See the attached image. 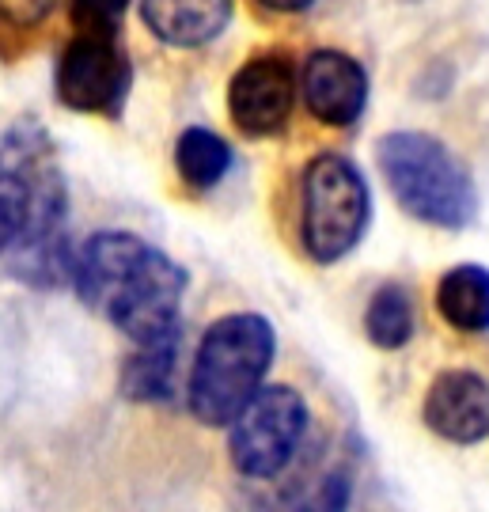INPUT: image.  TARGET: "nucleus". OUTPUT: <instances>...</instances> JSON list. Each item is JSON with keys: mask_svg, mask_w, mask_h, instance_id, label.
<instances>
[{"mask_svg": "<svg viewBox=\"0 0 489 512\" xmlns=\"http://www.w3.org/2000/svg\"><path fill=\"white\" fill-rule=\"evenodd\" d=\"M73 285L133 346L182 334L186 270L133 232H95L73 258Z\"/></svg>", "mask_w": 489, "mask_h": 512, "instance_id": "f257e3e1", "label": "nucleus"}, {"mask_svg": "<svg viewBox=\"0 0 489 512\" xmlns=\"http://www.w3.org/2000/svg\"><path fill=\"white\" fill-rule=\"evenodd\" d=\"M277 353V334L273 323L258 311H232L205 330L194 368H190V387H186V406L201 425L224 429L247 410L254 395L262 391V380Z\"/></svg>", "mask_w": 489, "mask_h": 512, "instance_id": "f03ea898", "label": "nucleus"}, {"mask_svg": "<svg viewBox=\"0 0 489 512\" xmlns=\"http://www.w3.org/2000/svg\"><path fill=\"white\" fill-rule=\"evenodd\" d=\"M376 164L402 213L444 232H459L478 217L471 171L452 148L421 129H395L376 141Z\"/></svg>", "mask_w": 489, "mask_h": 512, "instance_id": "7ed1b4c3", "label": "nucleus"}, {"mask_svg": "<svg viewBox=\"0 0 489 512\" xmlns=\"http://www.w3.org/2000/svg\"><path fill=\"white\" fill-rule=\"evenodd\" d=\"M372 194L361 167L338 152H319L300 186V243L311 262L334 266L368 232Z\"/></svg>", "mask_w": 489, "mask_h": 512, "instance_id": "20e7f679", "label": "nucleus"}, {"mask_svg": "<svg viewBox=\"0 0 489 512\" xmlns=\"http://www.w3.org/2000/svg\"><path fill=\"white\" fill-rule=\"evenodd\" d=\"M228 456L247 482H273L292 467L308 437V403L285 384L262 387L228 425Z\"/></svg>", "mask_w": 489, "mask_h": 512, "instance_id": "39448f33", "label": "nucleus"}, {"mask_svg": "<svg viewBox=\"0 0 489 512\" xmlns=\"http://www.w3.org/2000/svg\"><path fill=\"white\" fill-rule=\"evenodd\" d=\"M133 69L118 35H80L57 57L54 92L69 110L80 114H107L118 118L126 107Z\"/></svg>", "mask_w": 489, "mask_h": 512, "instance_id": "423d86ee", "label": "nucleus"}, {"mask_svg": "<svg viewBox=\"0 0 489 512\" xmlns=\"http://www.w3.org/2000/svg\"><path fill=\"white\" fill-rule=\"evenodd\" d=\"M296 99L300 80L285 54H258L243 61L228 84V114L247 137H277L289 126Z\"/></svg>", "mask_w": 489, "mask_h": 512, "instance_id": "0eeeda50", "label": "nucleus"}, {"mask_svg": "<svg viewBox=\"0 0 489 512\" xmlns=\"http://www.w3.org/2000/svg\"><path fill=\"white\" fill-rule=\"evenodd\" d=\"M300 99L315 122L330 129H349L361 122L368 107V73L357 57L342 50H315L296 69Z\"/></svg>", "mask_w": 489, "mask_h": 512, "instance_id": "6e6552de", "label": "nucleus"}, {"mask_svg": "<svg viewBox=\"0 0 489 512\" xmlns=\"http://www.w3.org/2000/svg\"><path fill=\"white\" fill-rule=\"evenodd\" d=\"M421 421L448 444H482L489 437V380L474 368H444L425 391Z\"/></svg>", "mask_w": 489, "mask_h": 512, "instance_id": "1a4fd4ad", "label": "nucleus"}, {"mask_svg": "<svg viewBox=\"0 0 489 512\" xmlns=\"http://www.w3.org/2000/svg\"><path fill=\"white\" fill-rule=\"evenodd\" d=\"M54 160L50 141L38 126H16L0 145V255L12 251L27 228L35 175Z\"/></svg>", "mask_w": 489, "mask_h": 512, "instance_id": "9d476101", "label": "nucleus"}, {"mask_svg": "<svg viewBox=\"0 0 489 512\" xmlns=\"http://www.w3.org/2000/svg\"><path fill=\"white\" fill-rule=\"evenodd\" d=\"M232 16H236V4L228 0H145L141 4V19L148 31L179 50L217 42Z\"/></svg>", "mask_w": 489, "mask_h": 512, "instance_id": "9b49d317", "label": "nucleus"}, {"mask_svg": "<svg viewBox=\"0 0 489 512\" xmlns=\"http://www.w3.org/2000/svg\"><path fill=\"white\" fill-rule=\"evenodd\" d=\"M436 311L448 327L463 334H486L489 330V270L463 262L440 277L436 285Z\"/></svg>", "mask_w": 489, "mask_h": 512, "instance_id": "f8f14e48", "label": "nucleus"}, {"mask_svg": "<svg viewBox=\"0 0 489 512\" xmlns=\"http://www.w3.org/2000/svg\"><path fill=\"white\" fill-rule=\"evenodd\" d=\"M179 338H163L148 346H133V353L122 365L118 391L129 403H167L175 387V365H179Z\"/></svg>", "mask_w": 489, "mask_h": 512, "instance_id": "ddd939ff", "label": "nucleus"}, {"mask_svg": "<svg viewBox=\"0 0 489 512\" xmlns=\"http://www.w3.org/2000/svg\"><path fill=\"white\" fill-rule=\"evenodd\" d=\"M175 167H179L182 183L205 194L220 186V179L232 171V145L205 126L182 129V137L175 141Z\"/></svg>", "mask_w": 489, "mask_h": 512, "instance_id": "4468645a", "label": "nucleus"}, {"mask_svg": "<svg viewBox=\"0 0 489 512\" xmlns=\"http://www.w3.org/2000/svg\"><path fill=\"white\" fill-rule=\"evenodd\" d=\"M414 296L399 281L380 285L368 308H364V334L376 349H402L414 338L417 315H414Z\"/></svg>", "mask_w": 489, "mask_h": 512, "instance_id": "2eb2a0df", "label": "nucleus"}, {"mask_svg": "<svg viewBox=\"0 0 489 512\" xmlns=\"http://www.w3.org/2000/svg\"><path fill=\"white\" fill-rule=\"evenodd\" d=\"M349 501H353V471L330 467L311 486H304L300 497H292L289 512H349Z\"/></svg>", "mask_w": 489, "mask_h": 512, "instance_id": "dca6fc26", "label": "nucleus"}, {"mask_svg": "<svg viewBox=\"0 0 489 512\" xmlns=\"http://www.w3.org/2000/svg\"><path fill=\"white\" fill-rule=\"evenodd\" d=\"M122 19H126L122 0H103V4L80 0V4H73V27L80 35H118Z\"/></svg>", "mask_w": 489, "mask_h": 512, "instance_id": "f3484780", "label": "nucleus"}, {"mask_svg": "<svg viewBox=\"0 0 489 512\" xmlns=\"http://www.w3.org/2000/svg\"><path fill=\"white\" fill-rule=\"evenodd\" d=\"M50 8L54 4H0V19H12V23H19V27H31V23H38V19L50 16Z\"/></svg>", "mask_w": 489, "mask_h": 512, "instance_id": "a211bd4d", "label": "nucleus"}, {"mask_svg": "<svg viewBox=\"0 0 489 512\" xmlns=\"http://www.w3.org/2000/svg\"><path fill=\"white\" fill-rule=\"evenodd\" d=\"M262 8H277V12H308L315 8L311 0H262Z\"/></svg>", "mask_w": 489, "mask_h": 512, "instance_id": "6ab92c4d", "label": "nucleus"}]
</instances>
